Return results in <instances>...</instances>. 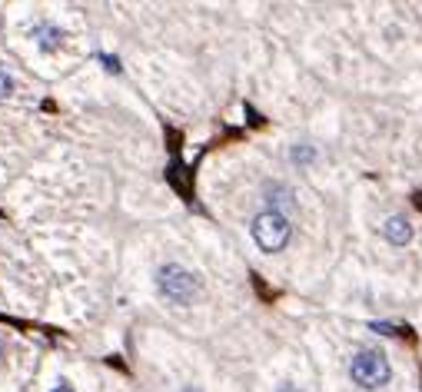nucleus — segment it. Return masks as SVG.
Returning a JSON list of instances; mask_svg holds the SVG:
<instances>
[{"label":"nucleus","mask_w":422,"mask_h":392,"mask_svg":"<svg viewBox=\"0 0 422 392\" xmlns=\"http://www.w3.org/2000/svg\"><path fill=\"white\" fill-rule=\"evenodd\" d=\"M154 279H156V292H160L170 306H193V299H196L200 290H203L200 276H196L193 269H186L183 263L156 266Z\"/></svg>","instance_id":"1"},{"label":"nucleus","mask_w":422,"mask_h":392,"mask_svg":"<svg viewBox=\"0 0 422 392\" xmlns=\"http://www.w3.org/2000/svg\"><path fill=\"white\" fill-rule=\"evenodd\" d=\"M250 233H253L256 246H259L263 253H280V250H286V243H290V236H293V227H290V219H286L283 213L263 210V213L253 216Z\"/></svg>","instance_id":"2"},{"label":"nucleus","mask_w":422,"mask_h":392,"mask_svg":"<svg viewBox=\"0 0 422 392\" xmlns=\"http://www.w3.org/2000/svg\"><path fill=\"white\" fill-rule=\"evenodd\" d=\"M349 376H353V382L362 386V389H379V386L389 382L393 366H389V359H386L383 349H362V353L353 356Z\"/></svg>","instance_id":"3"},{"label":"nucleus","mask_w":422,"mask_h":392,"mask_svg":"<svg viewBox=\"0 0 422 392\" xmlns=\"http://www.w3.org/2000/svg\"><path fill=\"white\" fill-rule=\"evenodd\" d=\"M263 200L269 203V210L273 213H283V210H296V193L286 187V183H280V180H269V183H263ZM286 216V213H283Z\"/></svg>","instance_id":"4"},{"label":"nucleus","mask_w":422,"mask_h":392,"mask_svg":"<svg viewBox=\"0 0 422 392\" xmlns=\"http://www.w3.org/2000/svg\"><path fill=\"white\" fill-rule=\"evenodd\" d=\"M30 37L37 40V47L43 53H53V50H60V43H64V30L57 24H50V20H37L34 30H30Z\"/></svg>","instance_id":"5"},{"label":"nucleus","mask_w":422,"mask_h":392,"mask_svg":"<svg viewBox=\"0 0 422 392\" xmlns=\"http://www.w3.org/2000/svg\"><path fill=\"white\" fill-rule=\"evenodd\" d=\"M383 236L393 243V246H406V243L412 240V223L406 216H389L383 223Z\"/></svg>","instance_id":"6"},{"label":"nucleus","mask_w":422,"mask_h":392,"mask_svg":"<svg viewBox=\"0 0 422 392\" xmlns=\"http://www.w3.org/2000/svg\"><path fill=\"white\" fill-rule=\"evenodd\" d=\"M290 160H293L296 166H306V163H313V160H316V150H313L309 143H296L293 150H290Z\"/></svg>","instance_id":"7"},{"label":"nucleus","mask_w":422,"mask_h":392,"mask_svg":"<svg viewBox=\"0 0 422 392\" xmlns=\"http://www.w3.org/2000/svg\"><path fill=\"white\" fill-rule=\"evenodd\" d=\"M11 93H13V80L4 74V70H0V100H7Z\"/></svg>","instance_id":"8"},{"label":"nucleus","mask_w":422,"mask_h":392,"mask_svg":"<svg viewBox=\"0 0 422 392\" xmlns=\"http://www.w3.org/2000/svg\"><path fill=\"white\" fill-rule=\"evenodd\" d=\"M280 392H299V389H296L293 382H283V386H280Z\"/></svg>","instance_id":"9"},{"label":"nucleus","mask_w":422,"mask_h":392,"mask_svg":"<svg viewBox=\"0 0 422 392\" xmlns=\"http://www.w3.org/2000/svg\"><path fill=\"white\" fill-rule=\"evenodd\" d=\"M50 392H74V389H70V386H67V382H60V386H53Z\"/></svg>","instance_id":"10"},{"label":"nucleus","mask_w":422,"mask_h":392,"mask_svg":"<svg viewBox=\"0 0 422 392\" xmlns=\"http://www.w3.org/2000/svg\"><path fill=\"white\" fill-rule=\"evenodd\" d=\"M0 359H7V342H4V336H0Z\"/></svg>","instance_id":"11"},{"label":"nucleus","mask_w":422,"mask_h":392,"mask_svg":"<svg viewBox=\"0 0 422 392\" xmlns=\"http://www.w3.org/2000/svg\"><path fill=\"white\" fill-rule=\"evenodd\" d=\"M183 392H203V389H196V386H183Z\"/></svg>","instance_id":"12"}]
</instances>
